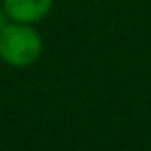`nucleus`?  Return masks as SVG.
Masks as SVG:
<instances>
[{"mask_svg": "<svg viewBox=\"0 0 151 151\" xmlns=\"http://www.w3.org/2000/svg\"><path fill=\"white\" fill-rule=\"evenodd\" d=\"M44 50V40L33 25L11 21L0 31V60L15 68H25L37 62Z\"/></svg>", "mask_w": 151, "mask_h": 151, "instance_id": "obj_1", "label": "nucleus"}, {"mask_svg": "<svg viewBox=\"0 0 151 151\" xmlns=\"http://www.w3.org/2000/svg\"><path fill=\"white\" fill-rule=\"evenodd\" d=\"M0 6L4 9L11 21L35 25L50 15L54 0H2Z\"/></svg>", "mask_w": 151, "mask_h": 151, "instance_id": "obj_2", "label": "nucleus"}, {"mask_svg": "<svg viewBox=\"0 0 151 151\" xmlns=\"http://www.w3.org/2000/svg\"><path fill=\"white\" fill-rule=\"evenodd\" d=\"M9 23H11V19H9V15L4 13V9H2V6H0V31H2V29H4V27H6Z\"/></svg>", "mask_w": 151, "mask_h": 151, "instance_id": "obj_3", "label": "nucleus"}, {"mask_svg": "<svg viewBox=\"0 0 151 151\" xmlns=\"http://www.w3.org/2000/svg\"><path fill=\"white\" fill-rule=\"evenodd\" d=\"M0 2H2V0H0Z\"/></svg>", "mask_w": 151, "mask_h": 151, "instance_id": "obj_4", "label": "nucleus"}]
</instances>
